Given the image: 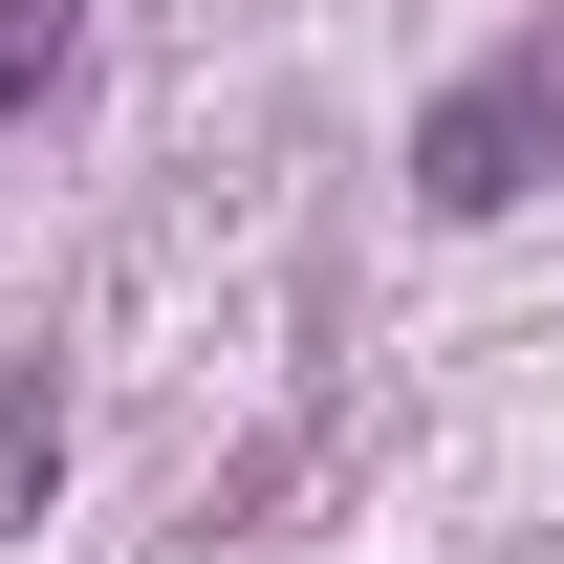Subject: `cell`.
Listing matches in <instances>:
<instances>
[{"label": "cell", "instance_id": "6da1fadb", "mask_svg": "<svg viewBox=\"0 0 564 564\" xmlns=\"http://www.w3.org/2000/svg\"><path fill=\"white\" fill-rule=\"evenodd\" d=\"M543 152H564V22H521L499 66H456V87L413 109V196H434V217H499Z\"/></svg>", "mask_w": 564, "mask_h": 564}, {"label": "cell", "instance_id": "7a4b0ae2", "mask_svg": "<svg viewBox=\"0 0 564 564\" xmlns=\"http://www.w3.org/2000/svg\"><path fill=\"white\" fill-rule=\"evenodd\" d=\"M66 478V391H44V369H22V391H0V543H22V499Z\"/></svg>", "mask_w": 564, "mask_h": 564}, {"label": "cell", "instance_id": "3957f363", "mask_svg": "<svg viewBox=\"0 0 564 564\" xmlns=\"http://www.w3.org/2000/svg\"><path fill=\"white\" fill-rule=\"evenodd\" d=\"M66 87V0H0V109H44Z\"/></svg>", "mask_w": 564, "mask_h": 564}]
</instances>
